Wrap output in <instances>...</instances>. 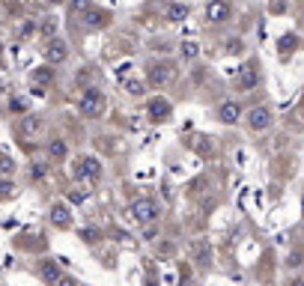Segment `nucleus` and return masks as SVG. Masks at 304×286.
Listing matches in <instances>:
<instances>
[{
    "label": "nucleus",
    "instance_id": "obj_1",
    "mask_svg": "<svg viewBox=\"0 0 304 286\" xmlns=\"http://www.w3.org/2000/svg\"><path fill=\"white\" fill-rule=\"evenodd\" d=\"M104 107H107L104 93L96 90V87H87V90L81 93V98H78V110H81V116H87V119H99V116L104 113Z\"/></svg>",
    "mask_w": 304,
    "mask_h": 286
},
{
    "label": "nucleus",
    "instance_id": "obj_2",
    "mask_svg": "<svg viewBox=\"0 0 304 286\" xmlns=\"http://www.w3.org/2000/svg\"><path fill=\"white\" fill-rule=\"evenodd\" d=\"M176 78V63L173 60H155L146 69V84L149 87H167Z\"/></svg>",
    "mask_w": 304,
    "mask_h": 286
},
{
    "label": "nucleus",
    "instance_id": "obj_3",
    "mask_svg": "<svg viewBox=\"0 0 304 286\" xmlns=\"http://www.w3.org/2000/svg\"><path fill=\"white\" fill-rule=\"evenodd\" d=\"M101 176H104V167H101L99 158H93V155H81V158L75 161V179L93 185V182H99Z\"/></svg>",
    "mask_w": 304,
    "mask_h": 286
},
{
    "label": "nucleus",
    "instance_id": "obj_4",
    "mask_svg": "<svg viewBox=\"0 0 304 286\" xmlns=\"http://www.w3.org/2000/svg\"><path fill=\"white\" fill-rule=\"evenodd\" d=\"M242 116H245L248 128L257 131V134H263V131H269V128L275 125V113H272L269 104H257V107H251L248 113H242Z\"/></svg>",
    "mask_w": 304,
    "mask_h": 286
},
{
    "label": "nucleus",
    "instance_id": "obj_5",
    "mask_svg": "<svg viewBox=\"0 0 304 286\" xmlns=\"http://www.w3.org/2000/svg\"><path fill=\"white\" fill-rule=\"evenodd\" d=\"M128 215L140 224V227H149V224H155L158 221V203L155 200H149V197H140V200H134L131 203V209H128Z\"/></svg>",
    "mask_w": 304,
    "mask_h": 286
},
{
    "label": "nucleus",
    "instance_id": "obj_6",
    "mask_svg": "<svg viewBox=\"0 0 304 286\" xmlns=\"http://www.w3.org/2000/svg\"><path fill=\"white\" fill-rule=\"evenodd\" d=\"M233 87H236V93H251V90H257L260 87V72L248 63V66H242L239 72H236V78H233Z\"/></svg>",
    "mask_w": 304,
    "mask_h": 286
},
{
    "label": "nucleus",
    "instance_id": "obj_7",
    "mask_svg": "<svg viewBox=\"0 0 304 286\" xmlns=\"http://www.w3.org/2000/svg\"><path fill=\"white\" fill-rule=\"evenodd\" d=\"M233 18V3L230 0H209L206 3V21L209 24H227Z\"/></svg>",
    "mask_w": 304,
    "mask_h": 286
},
{
    "label": "nucleus",
    "instance_id": "obj_8",
    "mask_svg": "<svg viewBox=\"0 0 304 286\" xmlns=\"http://www.w3.org/2000/svg\"><path fill=\"white\" fill-rule=\"evenodd\" d=\"M146 116H149V122H167L170 116H173V104L167 101V98H161V95H155V98H149V104H146Z\"/></svg>",
    "mask_w": 304,
    "mask_h": 286
},
{
    "label": "nucleus",
    "instance_id": "obj_9",
    "mask_svg": "<svg viewBox=\"0 0 304 286\" xmlns=\"http://www.w3.org/2000/svg\"><path fill=\"white\" fill-rule=\"evenodd\" d=\"M188 257H191V263H197V266H209L212 257H215L212 242H209V239H194V242H188Z\"/></svg>",
    "mask_w": 304,
    "mask_h": 286
},
{
    "label": "nucleus",
    "instance_id": "obj_10",
    "mask_svg": "<svg viewBox=\"0 0 304 286\" xmlns=\"http://www.w3.org/2000/svg\"><path fill=\"white\" fill-rule=\"evenodd\" d=\"M63 60H69V45H66L63 39H54V36H51V42L45 45V63L60 66Z\"/></svg>",
    "mask_w": 304,
    "mask_h": 286
},
{
    "label": "nucleus",
    "instance_id": "obj_11",
    "mask_svg": "<svg viewBox=\"0 0 304 286\" xmlns=\"http://www.w3.org/2000/svg\"><path fill=\"white\" fill-rule=\"evenodd\" d=\"M42 128H45V116H39V113H27L18 122V134L21 137H36Z\"/></svg>",
    "mask_w": 304,
    "mask_h": 286
},
{
    "label": "nucleus",
    "instance_id": "obj_12",
    "mask_svg": "<svg viewBox=\"0 0 304 286\" xmlns=\"http://www.w3.org/2000/svg\"><path fill=\"white\" fill-rule=\"evenodd\" d=\"M242 113H245V110H242V104H239L236 98H230V101H224V104L218 107V119H221L224 125H236V122L242 119Z\"/></svg>",
    "mask_w": 304,
    "mask_h": 286
},
{
    "label": "nucleus",
    "instance_id": "obj_13",
    "mask_svg": "<svg viewBox=\"0 0 304 286\" xmlns=\"http://www.w3.org/2000/svg\"><path fill=\"white\" fill-rule=\"evenodd\" d=\"M188 15H191V6L182 3V0H173V3L164 6V21H167V24H179V21H185Z\"/></svg>",
    "mask_w": 304,
    "mask_h": 286
},
{
    "label": "nucleus",
    "instance_id": "obj_14",
    "mask_svg": "<svg viewBox=\"0 0 304 286\" xmlns=\"http://www.w3.org/2000/svg\"><path fill=\"white\" fill-rule=\"evenodd\" d=\"M51 224H54L57 230H69V227H72V212H69L66 203H54V206H51Z\"/></svg>",
    "mask_w": 304,
    "mask_h": 286
},
{
    "label": "nucleus",
    "instance_id": "obj_15",
    "mask_svg": "<svg viewBox=\"0 0 304 286\" xmlns=\"http://www.w3.org/2000/svg\"><path fill=\"white\" fill-rule=\"evenodd\" d=\"M30 81H33V93H42V87H48V84L54 81V69H51V63H48V66H39V69H33Z\"/></svg>",
    "mask_w": 304,
    "mask_h": 286
},
{
    "label": "nucleus",
    "instance_id": "obj_16",
    "mask_svg": "<svg viewBox=\"0 0 304 286\" xmlns=\"http://www.w3.org/2000/svg\"><path fill=\"white\" fill-rule=\"evenodd\" d=\"M84 21H87V27L93 30H101V27H107L110 24V12H104V9H87L84 12Z\"/></svg>",
    "mask_w": 304,
    "mask_h": 286
},
{
    "label": "nucleus",
    "instance_id": "obj_17",
    "mask_svg": "<svg viewBox=\"0 0 304 286\" xmlns=\"http://www.w3.org/2000/svg\"><path fill=\"white\" fill-rule=\"evenodd\" d=\"M296 48H299V36H296V33H287V36H281V42H278V51H281V57H284V60H290V57L296 54Z\"/></svg>",
    "mask_w": 304,
    "mask_h": 286
},
{
    "label": "nucleus",
    "instance_id": "obj_18",
    "mask_svg": "<svg viewBox=\"0 0 304 286\" xmlns=\"http://www.w3.org/2000/svg\"><path fill=\"white\" fill-rule=\"evenodd\" d=\"M66 155H69V143H66L63 137H54V140L48 143V158H51V161H63Z\"/></svg>",
    "mask_w": 304,
    "mask_h": 286
},
{
    "label": "nucleus",
    "instance_id": "obj_19",
    "mask_svg": "<svg viewBox=\"0 0 304 286\" xmlns=\"http://www.w3.org/2000/svg\"><path fill=\"white\" fill-rule=\"evenodd\" d=\"M66 197H69V203H78V206H81V203L90 200V191H87L84 185H72V188L66 191Z\"/></svg>",
    "mask_w": 304,
    "mask_h": 286
},
{
    "label": "nucleus",
    "instance_id": "obj_20",
    "mask_svg": "<svg viewBox=\"0 0 304 286\" xmlns=\"http://www.w3.org/2000/svg\"><path fill=\"white\" fill-rule=\"evenodd\" d=\"M39 275H42L45 281H63V275H60V269H57V266H54L51 260H48V263H45V266L39 269Z\"/></svg>",
    "mask_w": 304,
    "mask_h": 286
},
{
    "label": "nucleus",
    "instance_id": "obj_21",
    "mask_svg": "<svg viewBox=\"0 0 304 286\" xmlns=\"http://www.w3.org/2000/svg\"><path fill=\"white\" fill-rule=\"evenodd\" d=\"M36 30H39V33H42L45 39H51V36L57 33V21H54V18H45V21H42V24H39Z\"/></svg>",
    "mask_w": 304,
    "mask_h": 286
},
{
    "label": "nucleus",
    "instance_id": "obj_22",
    "mask_svg": "<svg viewBox=\"0 0 304 286\" xmlns=\"http://www.w3.org/2000/svg\"><path fill=\"white\" fill-rule=\"evenodd\" d=\"M33 33H36V24H33V21H21V24H18V30H15V36H18V39H30Z\"/></svg>",
    "mask_w": 304,
    "mask_h": 286
},
{
    "label": "nucleus",
    "instance_id": "obj_23",
    "mask_svg": "<svg viewBox=\"0 0 304 286\" xmlns=\"http://www.w3.org/2000/svg\"><path fill=\"white\" fill-rule=\"evenodd\" d=\"M125 90H128L131 95H146V84H143V81H134V78L125 81Z\"/></svg>",
    "mask_w": 304,
    "mask_h": 286
},
{
    "label": "nucleus",
    "instance_id": "obj_24",
    "mask_svg": "<svg viewBox=\"0 0 304 286\" xmlns=\"http://www.w3.org/2000/svg\"><path fill=\"white\" fill-rule=\"evenodd\" d=\"M245 51V39H227V54H242Z\"/></svg>",
    "mask_w": 304,
    "mask_h": 286
},
{
    "label": "nucleus",
    "instance_id": "obj_25",
    "mask_svg": "<svg viewBox=\"0 0 304 286\" xmlns=\"http://www.w3.org/2000/svg\"><path fill=\"white\" fill-rule=\"evenodd\" d=\"M197 54H200L197 42H182V57H185V60H194Z\"/></svg>",
    "mask_w": 304,
    "mask_h": 286
},
{
    "label": "nucleus",
    "instance_id": "obj_26",
    "mask_svg": "<svg viewBox=\"0 0 304 286\" xmlns=\"http://www.w3.org/2000/svg\"><path fill=\"white\" fill-rule=\"evenodd\" d=\"M45 173H48V167H45L42 161H33V164H30V176H33V179H42Z\"/></svg>",
    "mask_w": 304,
    "mask_h": 286
},
{
    "label": "nucleus",
    "instance_id": "obj_27",
    "mask_svg": "<svg viewBox=\"0 0 304 286\" xmlns=\"http://www.w3.org/2000/svg\"><path fill=\"white\" fill-rule=\"evenodd\" d=\"M87 9H90V0H72V6H69L72 15H81V12H87Z\"/></svg>",
    "mask_w": 304,
    "mask_h": 286
},
{
    "label": "nucleus",
    "instance_id": "obj_28",
    "mask_svg": "<svg viewBox=\"0 0 304 286\" xmlns=\"http://www.w3.org/2000/svg\"><path fill=\"white\" fill-rule=\"evenodd\" d=\"M206 143H209L206 137H194V149H197V152H203V155H209V152H212V146H206Z\"/></svg>",
    "mask_w": 304,
    "mask_h": 286
},
{
    "label": "nucleus",
    "instance_id": "obj_29",
    "mask_svg": "<svg viewBox=\"0 0 304 286\" xmlns=\"http://www.w3.org/2000/svg\"><path fill=\"white\" fill-rule=\"evenodd\" d=\"M302 260H304L302 251H293V254H290V260H287V266H290V269H299V266H302Z\"/></svg>",
    "mask_w": 304,
    "mask_h": 286
},
{
    "label": "nucleus",
    "instance_id": "obj_30",
    "mask_svg": "<svg viewBox=\"0 0 304 286\" xmlns=\"http://www.w3.org/2000/svg\"><path fill=\"white\" fill-rule=\"evenodd\" d=\"M173 251H176L173 242H161V245H158V254H161V257H173Z\"/></svg>",
    "mask_w": 304,
    "mask_h": 286
},
{
    "label": "nucleus",
    "instance_id": "obj_31",
    "mask_svg": "<svg viewBox=\"0 0 304 286\" xmlns=\"http://www.w3.org/2000/svg\"><path fill=\"white\" fill-rule=\"evenodd\" d=\"M15 194V185L12 182H0V197H12Z\"/></svg>",
    "mask_w": 304,
    "mask_h": 286
},
{
    "label": "nucleus",
    "instance_id": "obj_32",
    "mask_svg": "<svg viewBox=\"0 0 304 286\" xmlns=\"http://www.w3.org/2000/svg\"><path fill=\"white\" fill-rule=\"evenodd\" d=\"M9 107H12L15 113H24V110H27V104H24L21 98H12V101H9Z\"/></svg>",
    "mask_w": 304,
    "mask_h": 286
},
{
    "label": "nucleus",
    "instance_id": "obj_33",
    "mask_svg": "<svg viewBox=\"0 0 304 286\" xmlns=\"http://www.w3.org/2000/svg\"><path fill=\"white\" fill-rule=\"evenodd\" d=\"M81 239H84V242H99V230H84Z\"/></svg>",
    "mask_w": 304,
    "mask_h": 286
},
{
    "label": "nucleus",
    "instance_id": "obj_34",
    "mask_svg": "<svg viewBox=\"0 0 304 286\" xmlns=\"http://www.w3.org/2000/svg\"><path fill=\"white\" fill-rule=\"evenodd\" d=\"M0 164H3V167H0L3 173H12V170H15V167H12V161H9V158H3V155H0Z\"/></svg>",
    "mask_w": 304,
    "mask_h": 286
},
{
    "label": "nucleus",
    "instance_id": "obj_35",
    "mask_svg": "<svg viewBox=\"0 0 304 286\" xmlns=\"http://www.w3.org/2000/svg\"><path fill=\"white\" fill-rule=\"evenodd\" d=\"M203 185H206V179H203V176H197V179H194V182H191V191H194V194H197V191H200V188H203Z\"/></svg>",
    "mask_w": 304,
    "mask_h": 286
},
{
    "label": "nucleus",
    "instance_id": "obj_36",
    "mask_svg": "<svg viewBox=\"0 0 304 286\" xmlns=\"http://www.w3.org/2000/svg\"><path fill=\"white\" fill-rule=\"evenodd\" d=\"M48 3H54V6H57V3H63V0H48Z\"/></svg>",
    "mask_w": 304,
    "mask_h": 286
},
{
    "label": "nucleus",
    "instance_id": "obj_37",
    "mask_svg": "<svg viewBox=\"0 0 304 286\" xmlns=\"http://www.w3.org/2000/svg\"><path fill=\"white\" fill-rule=\"evenodd\" d=\"M302 212H304V194H302Z\"/></svg>",
    "mask_w": 304,
    "mask_h": 286
},
{
    "label": "nucleus",
    "instance_id": "obj_38",
    "mask_svg": "<svg viewBox=\"0 0 304 286\" xmlns=\"http://www.w3.org/2000/svg\"><path fill=\"white\" fill-rule=\"evenodd\" d=\"M302 113H304V98H302Z\"/></svg>",
    "mask_w": 304,
    "mask_h": 286
},
{
    "label": "nucleus",
    "instance_id": "obj_39",
    "mask_svg": "<svg viewBox=\"0 0 304 286\" xmlns=\"http://www.w3.org/2000/svg\"><path fill=\"white\" fill-rule=\"evenodd\" d=\"M302 24H304V9H302Z\"/></svg>",
    "mask_w": 304,
    "mask_h": 286
},
{
    "label": "nucleus",
    "instance_id": "obj_40",
    "mask_svg": "<svg viewBox=\"0 0 304 286\" xmlns=\"http://www.w3.org/2000/svg\"><path fill=\"white\" fill-rule=\"evenodd\" d=\"M0 54H3V42H0Z\"/></svg>",
    "mask_w": 304,
    "mask_h": 286
},
{
    "label": "nucleus",
    "instance_id": "obj_41",
    "mask_svg": "<svg viewBox=\"0 0 304 286\" xmlns=\"http://www.w3.org/2000/svg\"><path fill=\"white\" fill-rule=\"evenodd\" d=\"M155 3H164V0H155Z\"/></svg>",
    "mask_w": 304,
    "mask_h": 286
}]
</instances>
